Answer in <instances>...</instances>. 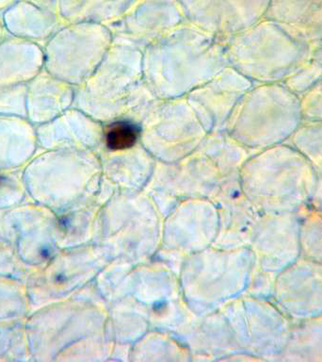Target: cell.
Wrapping results in <instances>:
<instances>
[{
  "label": "cell",
  "mask_w": 322,
  "mask_h": 362,
  "mask_svg": "<svg viewBox=\"0 0 322 362\" xmlns=\"http://www.w3.org/2000/svg\"><path fill=\"white\" fill-rule=\"evenodd\" d=\"M302 214H268L264 235V254L268 276L276 277L301 257L299 228Z\"/></svg>",
  "instance_id": "cell-3"
},
{
  "label": "cell",
  "mask_w": 322,
  "mask_h": 362,
  "mask_svg": "<svg viewBox=\"0 0 322 362\" xmlns=\"http://www.w3.org/2000/svg\"><path fill=\"white\" fill-rule=\"evenodd\" d=\"M301 257L322 264V214L308 209L302 214L299 228Z\"/></svg>",
  "instance_id": "cell-6"
},
{
  "label": "cell",
  "mask_w": 322,
  "mask_h": 362,
  "mask_svg": "<svg viewBox=\"0 0 322 362\" xmlns=\"http://www.w3.org/2000/svg\"><path fill=\"white\" fill-rule=\"evenodd\" d=\"M11 0H0V5L6 4V3L10 2Z\"/></svg>",
  "instance_id": "cell-9"
},
{
  "label": "cell",
  "mask_w": 322,
  "mask_h": 362,
  "mask_svg": "<svg viewBox=\"0 0 322 362\" xmlns=\"http://www.w3.org/2000/svg\"><path fill=\"white\" fill-rule=\"evenodd\" d=\"M181 5L195 22L217 27L240 21L248 11V0H181Z\"/></svg>",
  "instance_id": "cell-5"
},
{
  "label": "cell",
  "mask_w": 322,
  "mask_h": 362,
  "mask_svg": "<svg viewBox=\"0 0 322 362\" xmlns=\"http://www.w3.org/2000/svg\"><path fill=\"white\" fill-rule=\"evenodd\" d=\"M271 296L292 322L322 314V264L299 257L276 277Z\"/></svg>",
  "instance_id": "cell-2"
},
{
  "label": "cell",
  "mask_w": 322,
  "mask_h": 362,
  "mask_svg": "<svg viewBox=\"0 0 322 362\" xmlns=\"http://www.w3.org/2000/svg\"><path fill=\"white\" fill-rule=\"evenodd\" d=\"M310 208L322 214V177H319L316 182Z\"/></svg>",
  "instance_id": "cell-8"
},
{
  "label": "cell",
  "mask_w": 322,
  "mask_h": 362,
  "mask_svg": "<svg viewBox=\"0 0 322 362\" xmlns=\"http://www.w3.org/2000/svg\"><path fill=\"white\" fill-rule=\"evenodd\" d=\"M257 185L260 206L267 214H304L310 209L318 178L304 158L282 150Z\"/></svg>",
  "instance_id": "cell-1"
},
{
  "label": "cell",
  "mask_w": 322,
  "mask_h": 362,
  "mask_svg": "<svg viewBox=\"0 0 322 362\" xmlns=\"http://www.w3.org/2000/svg\"><path fill=\"white\" fill-rule=\"evenodd\" d=\"M277 361H322V314L292 322L287 345Z\"/></svg>",
  "instance_id": "cell-4"
},
{
  "label": "cell",
  "mask_w": 322,
  "mask_h": 362,
  "mask_svg": "<svg viewBox=\"0 0 322 362\" xmlns=\"http://www.w3.org/2000/svg\"><path fill=\"white\" fill-rule=\"evenodd\" d=\"M138 137V129L129 121H117L110 124L105 132L107 147L112 150H124L134 146Z\"/></svg>",
  "instance_id": "cell-7"
}]
</instances>
